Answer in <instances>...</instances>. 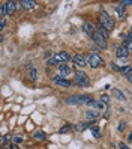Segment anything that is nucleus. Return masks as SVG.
I'll return each instance as SVG.
<instances>
[{"mask_svg":"<svg viewBox=\"0 0 132 149\" xmlns=\"http://www.w3.org/2000/svg\"><path fill=\"white\" fill-rule=\"evenodd\" d=\"M72 60H74V63H77V66L84 68V66L87 65V59H86L83 54H75V56L72 57Z\"/></svg>","mask_w":132,"mask_h":149,"instance_id":"nucleus-10","label":"nucleus"},{"mask_svg":"<svg viewBox=\"0 0 132 149\" xmlns=\"http://www.w3.org/2000/svg\"><path fill=\"white\" fill-rule=\"evenodd\" d=\"M99 21H101V24H102V26H104V27L107 29L108 32H110V30H113V29H114V26H116L114 20L111 18V15H110L107 11H104V9L99 12Z\"/></svg>","mask_w":132,"mask_h":149,"instance_id":"nucleus-2","label":"nucleus"},{"mask_svg":"<svg viewBox=\"0 0 132 149\" xmlns=\"http://www.w3.org/2000/svg\"><path fill=\"white\" fill-rule=\"evenodd\" d=\"M36 77H38V69L36 68L30 69V78H32V80H36Z\"/></svg>","mask_w":132,"mask_h":149,"instance_id":"nucleus-30","label":"nucleus"},{"mask_svg":"<svg viewBox=\"0 0 132 149\" xmlns=\"http://www.w3.org/2000/svg\"><path fill=\"white\" fill-rule=\"evenodd\" d=\"M92 41L95 42V47H98L99 50H107L108 47V44H107V39H105L101 33H98V30H96L93 33V36H92Z\"/></svg>","mask_w":132,"mask_h":149,"instance_id":"nucleus-5","label":"nucleus"},{"mask_svg":"<svg viewBox=\"0 0 132 149\" xmlns=\"http://www.w3.org/2000/svg\"><path fill=\"white\" fill-rule=\"evenodd\" d=\"M122 45L125 47V48L129 51V53H132V41H131V39H125V41H123V44H122Z\"/></svg>","mask_w":132,"mask_h":149,"instance_id":"nucleus-23","label":"nucleus"},{"mask_svg":"<svg viewBox=\"0 0 132 149\" xmlns=\"http://www.w3.org/2000/svg\"><path fill=\"white\" fill-rule=\"evenodd\" d=\"M18 5L21 8H24V9H33V8H36V2H30V0H21Z\"/></svg>","mask_w":132,"mask_h":149,"instance_id":"nucleus-13","label":"nucleus"},{"mask_svg":"<svg viewBox=\"0 0 132 149\" xmlns=\"http://www.w3.org/2000/svg\"><path fill=\"white\" fill-rule=\"evenodd\" d=\"M101 102L104 104V106L108 107V106H110V96H108L107 93H102V95H101Z\"/></svg>","mask_w":132,"mask_h":149,"instance_id":"nucleus-22","label":"nucleus"},{"mask_svg":"<svg viewBox=\"0 0 132 149\" xmlns=\"http://www.w3.org/2000/svg\"><path fill=\"white\" fill-rule=\"evenodd\" d=\"M93 124H95V122H89V124H78V125H77V131H84L86 128H89V127L93 125ZM90 128H92V127H90Z\"/></svg>","mask_w":132,"mask_h":149,"instance_id":"nucleus-24","label":"nucleus"},{"mask_svg":"<svg viewBox=\"0 0 132 149\" xmlns=\"http://www.w3.org/2000/svg\"><path fill=\"white\" fill-rule=\"evenodd\" d=\"M57 69H59V75H62V77H69L72 72H74V69H72V66H69L68 63H60L59 66H57Z\"/></svg>","mask_w":132,"mask_h":149,"instance_id":"nucleus-8","label":"nucleus"},{"mask_svg":"<svg viewBox=\"0 0 132 149\" xmlns=\"http://www.w3.org/2000/svg\"><path fill=\"white\" fill-rule=\"evenodd\" d=\"M90 100V95H71L65 101L68 106H80V104H87Z\"/></svg>","mask_w":132,"mask_h":149,"instance_id":"nucleus-1","label":"nucleus"},{"mask_svg":"<svg viewBox=\"0 0 132 149\" xmlns=\"http://www.w3.org/2000/svg\"><path fill=\"white\" fill-rule=\"evenodd\" d=\"M117 146H119V149H131L125 142H119V143H117Z\"/></svg>","mask_w":132,"mask_h":149,"instance_id":"nucleus-32","label":"nucleus"},{"mask_svg":"<svg viewBox=\"0 0 132 149\" xmlns=\"http://www.w3.org/2000/svg\"><path fill=\"white\" fill-rule=\"evenodd\" d=\"M87 106H89V107H92V110H101V109H102V106H104V104H102V102H99V101H95V100H90L89 102H87Z\"/></svg>","mask_w":132,"mask_h":149,"instance_id":"nucleus-16","label":"nucleus"},{"mask_svg":"<svg viewBox=\"0 0 132 149\" xmlns=\"http://www.w3.org/2000/svg\"><path fill=\"white\" fill-rule=\"evenodd\" d=\"M98 118H99V111L98 110H89V111H86V119L87 120L95 122Z\"/></svg>","mask_w":132,"mask_h":149,"instance_id":"nucleus-12","label":"nucleus"},{"mask_svg":"<svg viewBox=\"0 0 132 149\" xmlns=\"http://www.w3.org/2000/svg\"><path fill=\"white\" fill-rule=\"evenodd\" d=\"M128 142H132V133L128 134Z\"/></svg>","mask_w":132,"mask_h":149,"instance_id":"nucleus-37","label":"nucleus"},{"mask_svg":"<svg viewBox=\"0 0 132 149\" xmlns=\"http://www.w3.org/2000/svg\"><path fill=\"white\" fill-rule=\"evenodd\" d=\"M114 11H116V14L119 15V18H125V17H126V12H125V6H123V5H116V6H114Z\"/></svg>","mask_w":132,"mask_h":149,"instance_id":"nucleus-15","label":"nucleus"},{"mask_svg":"<svg viewBox=\"0 0 132 149\" xmlns=\"http://www.w3.org/2000/svg\"><path fill=\"white\" fill-rule=\"evenodd\" d=\"M12 142H14L15 145H20V143L24 142V137H23V136H15V137L12 139Z\"/></svg>","mask_w":132,"mask_h":149,"instance_id":"nucleus-27","label":"nucleus"},{"mask_svg":"<svg viewBox=\"0 0 132 149\" xmlns=\"http://www.w3.org/2000/svg\"><path fill=\"white\" fill-rule=\"evenodd\" d=\"M51 81L54 83L56 86H59V87H65V89H68V87H71V81L68 80V78H65V77H62V75H54L51 78Z\"/></svg>","mask_w":132,"mask_h":149,"instance_id":"nucleus-6","label":"nucleus"},{"mask_svg":"<svg viewBox=\"0 0 132 149\" xmlns=\"http://www.w3.org/2000/svg\"><path fill=\"white\" fill-rule=\"evenodd\" d=\"M120 5H123V6H132V0H122Z\"/></svg>","mask_w":132,"mask_h":149,"instance_id":"nucleus-33","label":"nucleus"},{"mask_svg":"<svg viewBox=\"0 0 132 149\" xmlns=\"http://www.w3.org/2000/svg\"><path fill=\"white\" fill-rule=\"evenodd\" d=\"M110 66H111V69H113L114 72H120V69H122V66H119L117 63H114V62H111Z\"/></svg>","mask_w":132,"mask_h":149,"instance_id":"nucleus-29","label":"nucleus"},{"mask_svg":"<svg viewBox=\"0 0 132 149\" xmlns=\"http://www.w3.org/2000/svg\"><path fill=\"white\" fill-rule=\"evenodd\" d=\"M5 26H6V20H5V18H2V20H0V32L5 30Z\"/></svg>","mask_w":132,"mask_h":149,"instance_id":"nucleus-34","label":"nucleus"},{"mask_svg":"<svg viewBox=\"0 0 132 149\" xmlns=\"http://www.w3.org/2000/svg\"><path fill=\"white\" fill-rule=\"evenodd\" d=\"M11 139H12V137H11L9 134H6V136H3V139H2V145L5 146L6 143H9V142H11Z\"/></svg>","mask_w":132,"mask_h":149,"instance_id":"nucleus-31","label":"nucleus"},{"mask_svg":"<svg viewBox=\"0 0 132 149\" xmlns=\"http://www.w3.org/2000/svg\"><path fill=\"white\" fill-rule=\"evenodd\" d=\"M90 130H92V134H93L96 139H99V137H101V133H99V127H92Z\"/></svg>","mask_w":132,"mask_h":149,"instance_id":"nucleus-26","label":"nucleus"},{"mask_svg":"<svg viewBox=\"0 0 132 149\" xmlns=\"http://www.w3.org/2000/svg\"><path fill=\"white\" fill-rule=\"evenodd\" d=\"M128 39H131V41H132V32H129V33H128Z\"/></svg>","mask_w":132,"mask_h":149,"instance_id":"nucleus-39","label":"nucleus"},{"mask_svg":"<svg viewBox=\"0 0 132 149\" xmlns=\"http://www.w3.org/2000/svg\"><path fill=\"white\" fill-rule=\"evenodd\" d=\"M33 137L38 139V140H41V142H42V140H47V134L44 133V131H35V133H33Z\"/></svg>","mask_w":132,"mask_h":149,"instance_id":"nucleus-20","label":"nucleus"},{"mask_svg":"<svg viewBox=\"0 0 132 149\" xmlns=\"http://www.w3.org/2000/svg\"><path fill=\"white\" fill-rule=\"evenodd\" d=\"M98 33H101L105 39H108V36H110V32H108L107 29H105L102 24H99V26H98Z\"/></svg>","mask_w":132,"mask_h":149,"instance_id":"nucleus-18","label":"nucleus"},{"mask_svg":"<svg viewBox=\"0 0 132 149\" xmlns=\"http://www.w3.org/2000/svg\"><path fill=\"white\" fill-rule=\"evenodd\" d=\"M126 120H120L119 122V127H117V131H119V133H123V131H125L126 130Z\"/></svg>","mask_w":132,"mask_h":149,"instance_id":"nucleus-25","label":"nucleus"},{"mask_svg":"<svg viewBox=\"0 0 132 149\" xmlns=\"http://www.w3.org/2000/svg\"><path fill=\"white\" fill-rule=\"evenodd\" d=\"M83 30L89 35V36H93V33L96 32V29H95V26L92 24V23H89V21H86L84 24H83Z\"/></svg>","mask_w":132,"mask_h":149,"instance_id":"nucleus-11","label":"nucleus"},{"mask_svg":"<svg viewBox=\"0 0 132 149\" xmlns=\"http://www.w3.org/2000/svg\"><path fill=\"white\" fill-rule=\"evenodd\" d=\"M26 68H27V69H33V68H32V63H30V62H27V63H26Z\"/></svg>","mask_w":132,"mask_h":149,"instance_id":"nucleus-36","label":"nucleus"},{"mask_svg":"<svg viewBox=\"0 0 132 149\" xmlns=\"http://www.w3.org/2000/svg\"><path fill=\"white\" fill-rule=\"evenodd\" d=\"M87 65H89L90 68H102L105 63H104V60H102V57L99 56V54H96V53H89L87 54Z\"/></svg>","mask_w":132,"mask_h":149,"instance_id":"nucleus-4","label":"nucleus"},{"mask_svg":"<svg viewBox=\"0 0 132 149\" xmlns=\"http://www.w3.org/2000/svg\"><path fill=\"white\" fill-rule=\"evenodd\" d=\"M110 115H111V110H110V107H107V110L104 113V118H110Z\"/></svg>","mask_w":132,"mask_h":149,"instance_id":"nucleus-35","label":"nucleus"},{"mask_svg":"<svg viewBox=\"0 0 132 149\" xmlns=\"http://www.w3.org/2000/svg\"><path fill=\"white\" fill-rule=\"evenodd\" d=\"M0 15H2V18H5V15H6V2H3L2 5H0Z\"/></svg>","mask_w":132,"mask_h":149,"instance_id":"nucleus-28","label":"nucleus"},{"mask_svg":"<svg viewBox=\"0 0 132 149\" xmlns=\"http://www.w3.org/2000/svg\"><path fill=\"white\" fill-rule=\"evenodd\" d=\"M54 60L57 62V65L60 63H68L71 60V54L66 53V51H60V53H56L54 54Z\"/></svg>","mask_w":132,"mask_h":149,"instance_id":"nucleus-7","label":"nucleus"},{"mask_svg":"<svg viewBox=\"0 0 132 149\" xmlns=\"http://www.w3.org/2000/svg\"><path fill=\"white\" fill-rule=\"evenodd\" d=\"M74 84L78 86V87H87L90 84L89 75H87L84 71H77L74 74Z\"/></svg>","mask_w":132,"mask_h":149,"instance_id":"nucleus-3","label":"nucleus"},{"mask_svg":"<svg viewBox=\"0 0 132 149\" xmlns=\"http://www.w3.org/2000/svg\"><path fill=\"white\" fill-rule=\"evenodd\" d=\"M129 54H131V53H129V51L123 47V45H120V47L116 50V57H117V59H128Z\"/></svg>","mask_w":132,"mask_h":149,"instance_id":"nucleus-9","label":"nucleus"},{"mask_svg":"<svg viewBox=\"0 0 132 149\" xmlns=\"http://www.w3.org/2000/svg\"><path fill=\"white\" fill-rule=\"evenodd\" d=\"M131 32H132V26H131Z\"/></svg>","mask_w":132,"mask_h":149,"instance_id":"nucleus-41","label":"nucleus"},{"mask_svg":"<svg viewBox=\"0 0 132 149\" xmlns=\"http://www.w3.org/2000/svg\"><path fill=\"white\" fill-rule=\"evenodd\" d=\"M9 149H18V146H17V145L14 143V145H11V146H9Z\"/></svg>","mask_w":132,"mask_h":149,"instance_id":"nucleus-38","label":"nucleus"},{"mask_svg":"<svg viewBox=\"0 0 132 149\" xmlns=\"http://www.w3.org/2000/svg\"><path fill=\"white\" fill-rule=\"evenodd\" d=\"M113 95L116 96L117 100H120V101H126V96L123 95V92L119 91V89H113Z\"/></svg>","mask_w":132,"mask_h":149,"instance_id":"nucleus-19","label":"nucleus"},{"mask_svg":"<svg viewBox=\"0 0 132 149\" xmlns=\"http://www.w3.org/2000/svg\"><path fill=\"white\" fill-rule=\"evenodd\" d=\"M17 2H6V15H12L17 9Z\"/></svg>","mask_w":132,"mask_h":149,"instance_id":"nucleus-14","label":"nucleus"},{"mask_svg":"<svg viewBox=\"0 0 132 149\" xmlns=\"http://www.w3.org/2000/svg\"><path fill=\"white\" fill-rule=\"evenodd\" d=\"M128 81H129V83H132V75H131V77H128Z\"/></svg>","mask_w":132,"mask_h":149,"instance_id":"nucleus-40","label":"nucleus"},{"mask_svg":"<svg viewBox=\"0 0 132 149\" xmlns=\"http://www.w3.org/2000/svg\"><path fill=\"white\" fill-rule=\"evenodd\" d=\"M2 149H6V148H5V146H3V148H2Z\"/></svg>","mask_w":132,"mask_h":149,"instance_id":"nucleus-42","label":"nucleus"},{"mask_svg":"<svg viewBox=\"0 0 132 149\" xmlns=\"http://www.w3.org/2000/svg\"><path fill=\"white\" fill-rule=\"evenodd\" d=\"M71 131H74V127L72 125H63V127L59 130V133L60 134H66V133H71Z\"/></svg>","mask_w":132,"mask_h":149,"instance_id":"nucleus-21","label":"nucleus"},{"mask_svg":"<svg viewBox=\"0 0 132 149\" xmlns=\"http://www.w3.org/2000/svg\"><path fill=\"white\" fill-rule=\"evenodd\" d=\"M120 74L126 75V77H131V75H132V66H131V65H125V66H122Z\"/></svg>","mask_w":132,"mask_h":149,"instance_id":"nucleus-17","label":"nucleus"}]
</instances>
